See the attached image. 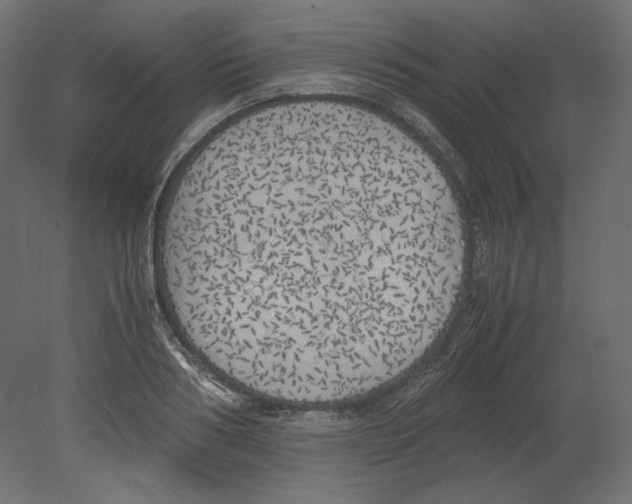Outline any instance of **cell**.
Here are the masks:
<instances>
[{"instance_id":"cell-1","label":"cell","mask_w":632,"mask_h":504,"mask_svg":"<svg viewBox=\"0 0 632 504\" xmlns=\"http://www.w3.org/2000/svg\"><path fill=\"white\" fill-rule=\"evenodd\" d=\"M185 261L220 332L311 364L386 344L415 250L363 172L307 164L228 187L185 243Z\"/></svg>"}]
</instances>
